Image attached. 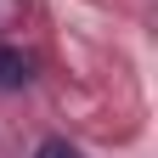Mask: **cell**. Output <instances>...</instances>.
Segmentation results:
<instances>
[{"mask_svg":"<svg viewBox=\"0 0 158 158\" xmlns=\"http://www.w3.org/2000/svg\"><path fill=\"white\" fill-rule=\"evenodd\" d=\"M34 158H79V152H73V147H62V141H45Z\"/></svg>","mask_w":158,"mask_h":158,"instance_id":"cell-2","label":"cell"},{"mask_svg":"<svg viewBox=\"0 0 158 158\" xmlns=\"http://www.w3.org/2000/svg\"><path fill=\"white\" fill-rule=\"evenodd\" d=\"M23 79H28V62H23V56H11V51H0V85L17 90Z\"/></svg>","mask_w":158,"mask_h":158,"instance_id":"cell-1","label":"cell"}]
</instances>
